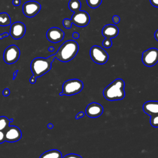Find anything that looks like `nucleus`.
I'll use <instances>...</instances> for the list:
<instances>
[{
    "instance_id": "9",
    "label": "nucleus",
    "mask_w": 158,
    "mask_h": 158,
    "mask_svg": "<svg viewBox=\"0 0 158 158\" xmlns=\"http://www.w3.org/2000/svg\"><path fill=\"white\" fill-rule=\"evenodd\" d=\"M142 62L147 67H152L158 62V49L155 48H149L142 54Z\"/></svg>"
},
{
    "instance_id": "21",
    "label": "nucleus",
    "mask_w": 158,
    "mask_h": 158,
    "mask_svg": "<svg viewBox=\"0 0 158 158\" xmlns=\"http://www.w3.org/2000/svg\"><path fill=\"white\" fill-rule=\"evenodd\" d=\"M150 124L154 128H158V115L150 116Z\"/></svg>"
},
{
    "instance_id": "7",
    "label": "nucleus",
    "mask_w": 158,
    "mask_h": 158,
    "mask_svg": "<svg viewBox=\"0 0 158 158\" xmlns=\"http://www.w3.org/2000/svg\"><path fill=\"white\" fill-rule=\"evenodd\" d=\"M70 20L72 23L79 27H84L87 26L90 21V17L88 12L81 10L80 9L74 10Z\"/></svg>"
},
{
    "instance_id": "30",
    "label": "nucleus",
    "mask_w": 158,
    "mask_h": 158,
    "mask_svg": "<svg viewBox=\"0 0 158 158\" xmlns=\"http://www.w3.org/2000/svg\"><path fill=\"white\" fill-rule=\"evenodd\" d=\"M12 4L14 6H19L21 4L20 0H13Z\"/></svg>"
},
{
    "instance_id": "22",
    "label": "nucleus",
    "mask_w": 158,
    "mask_h": 158,
    "mask_svg": "<svg viewBox=\"0 0 158 158\" xmlns=\"http://www.w3.org/2000/svg\"><path fill=\"white\" fill-rule=\"evenodd\" d=\"M62 24L63 26L67 28V29H70L72 27V22L70 20V19H64L62 21Z\"/></svg>"
},
{
    "instance_id": "14",
    "label": "nucleus",
    "mask_w": 158,
    "mask_h": 158,
    "mask_svg": "<svg viewBox=\"0 0 158 158\" xmlns=\"http://www.w3.org/2000/svg\"><path fill=\"white\" fill-rule=\"evenodd\" d=\"M103 111L104 109L102 106L94 102L89 104L85 109L86 114L90 118L99 117L102 114Z\"/></svg>"
},
{
    "instance_id": "15",
    "label": "nucleus",
    "mask_w": 158,
    "mask_h": 158,
    "mask_svg": "<svg viewBox=\"0 0 158 158\" xmlns=\"http://www.w3.org/2000/svg\"><path fill=\"white\" fill-rule=\"evenodd\" d=\"M143 109L144 112L149 116L158 115V101H149L144 102Z\"/></svg>"
},
{
    "instance_id": "4",
    "label": "nucleus",
    "mask_w": 158,
    "mask_h": 158,
    "mask_svg": "<svg viewBox=\"0 0 158 158\" xmlns=\"http://www.w3.org/2000/svg\"><path fill=\"white\" fill-rule=\"evenodd\" d=\"M83 88V82L78 79H70L65 81L62 85L60 96H72L79 93Z\"/></svg>"
},
{
    "instance_id": "11",
    "label": "nucleus",
    "mask_w": 158,
    "mask_h": 158,
    "mask_svg": "<svg viewBox=\"0 0 158 158\" xmlns=\"http://www.w3.org/2000/svg\"><path fill=\"white\" fill-rule=\"evenodd\" d=\"M5 141L14 143L20 140L22 138V131L20 129L15 125H9L4 131Z\"/></svg>"
},
{
    "instance_id": "29",
    "label": "nucleus",
    "mask_w": 158,
    "mask_h": 158,
    "mask_svg": "<svg viewBox=\"0 0 158 158\" xmlns=\"http://www.w3.org/2000/svg\"><path fill=\"white\" fill-rule=\"evenodd\" d=\"M9 33H7V32H4V33H2V34H0V39H3L6 37H7L9 35Z\"/></svg>"
},
{
    "instance_id": "31",
    "label": "nucleus",
    "mask_w": 158,
    "mask_h": 158,
    "mask_svg": "<svg viewBox=\"0 0 158 158\" xmlns=\"http://www.w3.org/2000/svg\"><path fill=\"white\" fill-rule=\"evenodd\" d=\"M79 37H80V35H79V33H78V32H76V31H75V32H73V34H72V38H73V39H78V38H79Z\"/></svg>"
},
{
    "instance_id": "10",
    "label": "nucleus",
    "mask_w": 158,
    "mask_h": 158,
    "mask_svg": "<svg viewBox=\"0 0 158 158\" xmlns=\"http://www.w3.org/2000/svg\"><path fill=\"white\" fill-rule=\"evenodd\" d=\"M41 6L40 3L35 1H29L25 2L22 7V11L25 16L31 18L36 16L40 11Z\"/></svg>"
},
{
    "instance_id": "23",
    "label": "nucleus",
    "mask_w": 158,
    "mask_h": 158,
    "mask_svg": "<svg viewBox=\"0 0 158 158\" xmlns=\"http://www.w3.org/2000/svg\"><path fill=\"white\" fill-rule=\"evenodd\" d=\"M62 158H82L81 156H80L78 154H69L65 155L64 157Z\"/></svg>"
},
{
    "instance_id": "26",
    "label": "nucleus",
    "mask_w": 158,
    "mask_h": 158,
    "mask_svg": "<svg viewBox=\"0 0 158 158\" xmlns=\"http://www.w3.org/2000/svg\"><path fill=\"white\" fill-rule=\"evenodd\" d=\"M10 93V89L9 88H5L2 91V94L4 96H8Z\"/></svg>"
},
{
    "instance_id": "34",
    "label": "nucleus",
    "mask_w": 158,
    "mask_h": 158,
    "mask_svg": "<svg viewBox=\"0 0 158 158\" xmlns=\"http://www.w3.org/2000/svg\"><path fill=\"white\" fill-rule=\"evenodd\" d=\"M154 38L158 41V29L154 33Z\"/></svg>"
},
{
    "instance_id": "8",
    "label": "nucleus",
    "mask_w": 158,
    "mask_h": 158,
    "mask_svg": "<svg viewBox=\"0 0 158 158\" xmlns=\"http://www.w3.org/2000/svg\"><path fill=\"white\" fill-rule=\"evenodd\" d=\"M20 56V51L19 47L15 44L7 46L3 53V60L7 64H12L16 62Z\"/></svg>"
},
{
    "instance_id": "17",
    "label": "nucleus",
    "mask_w": 158,
    "mask_h": 158,
    "mask_svg": "<svg viewBox=\"0 0 158 158\" xmlns=\"http://www.w3.org/2000/svg\"><path fill=\"white\" fill-rule=\"evenodd\" d=\"M11 25V18L6 12L0 13V26L6 27Z\"/></svg>"
},
{
    "instance_id": "2",
    "label": "nucleus",
    "mask_w": 158,
    "mask_h": 158,
    "mask_svg": "<svg viewBox=\"0 0 158 158\" xmlns=\"http://www.w3.org/2000/svg\"><path fill=\"white\" fill-rule=\"evenodd\" d=\"M79 46L74 40L65 41L54 54L57 59L62 62H67L73 59L77 54Z\"/></svg>"
},
{
    "instance_id": "24",
    "label": "nucleus",
    "mask_w": 158,
    "mask_h": 158,
    "mask_svg": "<svg viewBox=\"0 0 158 158\" xmlns=\"http://www.w3.org/2000/svg\"><path fill=\"white\" fill-rule=\"evenodd\" d=\"M112 21L113 22L115 23V24H117L120 22V18L118 15H115L112 17Z\"/></svg>"
},
{
    "instance_id": "6",
    "label": "nucleus",
    "mask_w": 158,
    "mask_h": 158,
    "mask_svg": "<svg viewBox=\"0 0 158 158\" xmlns=\"http://www.w3.org/2000/svg\"><path fill=\"white\" fill-rule=\"evenodd\" d=\"M89 55L94 62L100 65L106 64L109 59L107 52L103 48L96 45L91 48Z\"/></svg>"
},
{
    "instance_id": "28",
    "label": "nucleus",
    "mask_w": 158,
    "mask_h": 158,
    "mask_svg": "<svg viewBox=\"0 0 158 158\" xmlns=\"http://www.w3.org/2000/svg\"><path fill=\"white\" fill-rule=\"evenodd\" d=\"M151 4L156 7H158V0H149Z\"/></svg>"
},
{
    "instance_id": "18",
    "label": "nucleus",
    "mask_w": 158,
    "mask_h": 158,
    "mask_svg": "<svg viewBox=\"0 0 158 158\" xmlns=\"http://www.w3.org/2000/svg\"><path fill=\"white\" fill-rule=\"evenodd\" d=\"M13 118L9 119L5 116L0 117V131H4L9 126L10 123L13 122Z\"/></svg>"
},
{
    "instance_id": "3",
    "label": "nucleus",
    "mask_w": 158,
    "mask_h": 158,
    "mask_svg": "<svg viewBox=\"0 0 158 158\" xmlns=\"http://www.w3.org/2000/svg\"><path fill=\"white\" fill-rule=\"evenodd\" d=\"M55 58V55L53 54L46 58L36 57L33 59L30 64L33 76L38 78L48 72L51 69L52 63Z\"/></svg>"
},
{
    "instance_id": "16",
    "label": "nucleus",
    "mask_w": 158,
    "mask_h": 158,
    "mask_svg": "<svg viewBox=\"0 0 158 158\" xmlns=\"http://www.w3.org/2000/svg\"><path fill=\"white\" fill-rule=\"evenodd\" d=\"M40 158H62V153L58 149H50L43 152Z\"/></svg>"
},
{
    "instance_id": "27",
    "label": "nucleus",
    "mask_w": 158,
    "mask_h": 158,
    "mask_svg": "<svg viewBox=\"0 0 158 158\" xmlns=\"http://www.w3.org/2000/svg\"><path fill=\"white\" fill-rule=\"evenodd\" d=\"M84 116H85V112H78V113L76 115L75 118H76V119H79V118H80L83 117Z\"/></svg>"
},
{
    "instance_id": "33",
    "label": "nucleus",
    "mask_w": 158,
    "mask_h": 158,
    "mask_svg": "<svg viewBox=\"0 0 158 158\" xmlns=\"http://www.w3.org/2000/svg\"><path fill=\"white\" fill-rule=\"evenodd\" d=\"M18 72H19V70H15V71L13 73V78H12V80H15V78H16Z\"/></svg>"
},
{
    "instance_id": "5",
    "label": "nucleus",
    "mask_w": 158,
    "mask_h": 158,
    "mask_svg": "<svg viewBox=\"0 0 158 158\" xmlns=\"http://www.w3.org/2000/svg\"><path fill=\"white\" fill-rule=\"evenodd\" d=\"M118 28L115 25H106L102 30V35L105 37L102 41V46L105 48H109L112 46L111 38H115L118 35Z\"/></svg>"
},
{
    "instance_id": "25",
    "label": "nucleus",
    "mask_w": 158,
    "mask_h": 158,
    "mask_svg": "<svg viewBox=\"0 0 158 158\" xmlns=\"http://www.w3.org/2000/svg\"><path fill=\"white\" fill-rule=\"evenodd\" d=\"M5 141L4 132V131H0V144L3 143Z\"/></svg>"
},
{
    "instance_id": "36",
    "label": "nucleus",
    "mask_w": 158,
    "mask_h": 158,
    "mask_svg": "<svg viewBox=\"0 0 158 158\" xmlns=\"http://www.w3.org/2000/svg\"><path fill=\"white\" fill-rule=\"evenodd\" d=\"M54 127V125H53V124L52 123H48V128H49V129H52V128Z\"/></svg>"
},
{
    "instance_id": "20",
    "label": "nucleus",
    "mask_w": 158,
    "mask_h": 158,
    "mask_svg": "<svg viewBox=\"0 0 158 158\" xmlns=\"http://www.w3.org/2000/svg\"><path fill=\"white\" fill-rule=\"evenodd\" d=\"M102 0H86L88 5L93 9L98 7L102 3Z\"/></svg>"
},
{
    "instance_id": "13",
    "label": "nucleus",
    "mask_w": 158,
    "mask_h": 158,
    "mask_svg": "<svg viewBox=\"0 0 158 158\" xmlns=\"http://www.w3.org/2000/svg\"><path fill=\"white\" fill-rule=\"evenodd\" d=\"M64 32L57 27H51L46 32V38L51 43H56L61 41L64 37Z\"/></svg>"
},
{
    "instance_id": "35",
    "label": "nucleus",
    "mask_w": 158,
    "mask_h": 158,
    "mask_svg": "<svg viewBox=\"0 0 158 158\" xmlns=\"http://www.w3.org/2000/svg\"><path fill=\"white\" fill-rule=\"evenodd\" d=\"M48 50L49 51V52H53L54 51V48L53 46H49L48 49Z\"/></svg>"
},
{
    "instance_id": "19",
    "label": "nucleus",
    "mask_w": 158,
    "mask_h": 158,
    "mask_svg": "<svg viewBox=\"0 0 158 158\" xmlns=\"http://www.w3.org/2000/svg\"><path fill=\"white\" fill-rule=\"evenodd\" d=\"M69 8L71 11L81 8V2L79 0H70L69 2Z\"/></svg>"
},
{
    "instance_id": "32",
    "label": "nucleus",
    "mask_w": 158,
    "mask_h": 158,
    "mask_svg": "<svg viewBox=\"0 0 158 158\" xmlns=\"http://www.w3.org/2000/svg\"><path fill=\"white\" fill-rule=\"evenodd\" d=\"M36 78H36V77H35L34 76L32 75V77H31V78H30V80H29L30 83H31V84H34V83L36 82Z\"/></svg>"
},
{
    "instance_id": "12",
    "label": "nucleus",
    "mask_w": 158,
    "mask_h": 158,
    "mask_svg": "<svg viewBox=\"0 0 158 158\" xmlns=\"http://www.w3.org/2000/svg\"><path fill=\"white\" fill-rule=\"evenodd\" d=\"M26 26L21 22H16L10 25L9 34L12 38L19 40L22 38L25 34Z\"/></svg>"
},
{
    "instance_id": "1",
    "label": "nucleus",
    "mask_w": 158,
    "mask_h": 158,
    "mask_svg": "<svg viewBox=\"0 0 158 158\" xmlns=\"http://www.w3.org/2000/svg\"><path fill=\"white\" fill-rule=\"evenodd\" d=\"M125 82L121 78L114 80L103 90L104 97L108 101H118L124 98Z\"/></svg>"
}]
</instances>
